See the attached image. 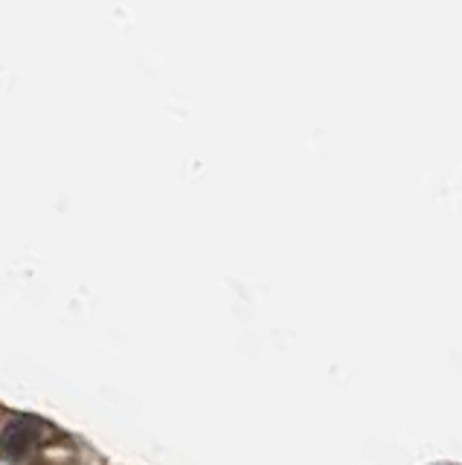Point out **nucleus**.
<instances>
[{"label": "nucleus", "mask_w": 462, "mask_h": 465, "mask_svg": "<svg viewBox=\"0 0 462 465\" xmlns=\"http://www.w3.org/2000/svg\"><path fill=\"white\" fill-rule=\"evenodd\" d=\"M35 443V427L32 422L27 419H15L4 427V434H0V454L9 462H18L30 454V448Z\"/></svg>", "instance_id": "f257e3e1"}]
</instances>
